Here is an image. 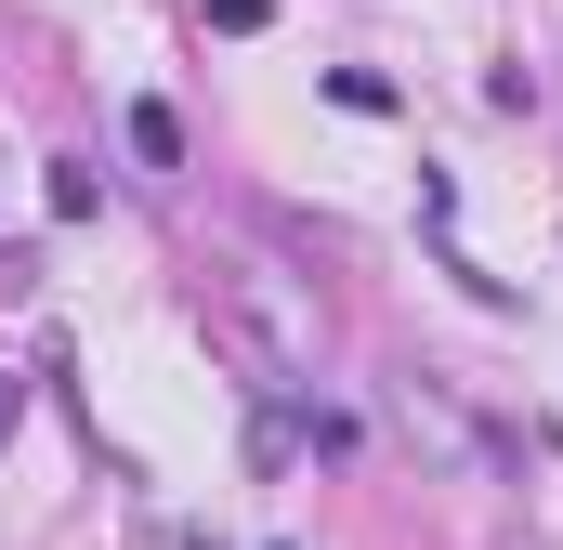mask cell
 <instances>
[{
    "label": "cell",
    "instance_id": "obj_5",
    "mask_svg": "<svg viewBox=\"0 0 563 550\" xmlns=\"http://www.w3.org/2000/svg\"><path fill=\"white\" fill-rule=\"evenodd\" d=\"M40 197H53V223H92V210H106V184H92L79 157H53V184H40Z\"/></svg>",
    "mask_w": 563,
    "mask_h": 550
},
{
    "label": "cell",
    "instance_id": "obj_6",
    "mask_svg": "<svg viewBox=\"0 0 563 550\" xmlns=\"http://www.w3.org/2000/svg\"><path fill=\"white\" fill-rule=\"evenodd\" d=\"M13 432H26V381H0V446H13Z\"/></svg>",
    "mask_w": 563,
    "mask_h": 550
},
{
    "label": "cell",
    "instance_id": "obj_4",
    "mask_svg": "<svg viewBox=\"0 0 563 550\" xmlns=\"http://www.w3.org/2000/svg\"><path fill=\"white\" fill-rule=\"evenodd\" d=\"M328 106H354V119H394V79H380V66H328Z\"/></svg>",
    "mask_w": 563,
    "mask_h": 550
},
{
    "label": "cell",
    "instance_id": "obj_3",
    "mask_svg": "<svg viewBox=\"0 0 563 550\" xmlns=\"http://www.w3.org/2000/svg\"><path fill=\"white\" fill-rule=\"evenodd\" d=\"M132 157H144V170H184V119H170L157 92H144V106H132Z\"/></svg>",
    "mask_w": 563,
    "mask_h": 550
},
{
    "label": "cell",
    "instance_id": "obj_1",
    "mask_svg": "<svg viewBox=\"0 0 563 550\" xmlns=\"http://www.w3.org/2000/svg\"><path fill=\"white\" fill-rule=\"evenodd\" d=\"M197 301H210V328L250 354V381H263V394L314 381V354H328V315H314V288H288L276 263H210V275H197Z\"/></svg>",
    "mask_w": 563,
    "mask_h": 550
},
{
    "label": "cell",
    "instance_id": "obj_2",
    "mask_svg": "<svg viewBox=\"0 0 563 550\" xmlns=\"http://www.w3.org/2000/svg\"><path fill=\"white\" fill-rule=\"evenodd\" d=\"M394 407L420 419L432 446H445V459H472V472H511V446H498V432H485V419L459 407V394H445V381H407V394H394Z\"/></svg>",
    "mask_w": 563,
    "mask_h": 550
}]
</instances>
